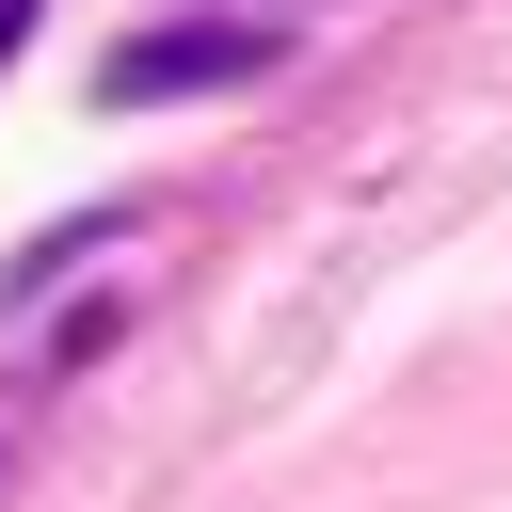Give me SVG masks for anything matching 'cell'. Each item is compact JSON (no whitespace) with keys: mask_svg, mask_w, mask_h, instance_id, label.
I'll use <instances>...</instances> for the list:
<instances>
[{"mask_svg":"<svg viewBox=\"0 0 512 512\" xmlns=\"http://www.w3.org/2000/svg\"><path fill=\"white\" fill-rule=\"evenodd\" d=\"M224 80H272V32H256V16H160V32H128V48L96 64V96H112V112L224 96Z\"/></svg>","mask_w":512,"mask_h":512,"instance_id":"obj_1","label":"cell"},{"mask_svg":"<svg viewBox=\"0 0 512 512\" xmlns=\"http://www.w3.org/2000/svg\"><path fill=\"white\" fill-rule=\"evenodd\" d=\"M32 16H48V0H0V64H16V48H32Z\"/></svg>","mask_w":512,"mask_h":512,"instance_id":"obj_2","label":"cell"}]
</instances>
